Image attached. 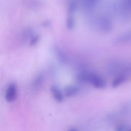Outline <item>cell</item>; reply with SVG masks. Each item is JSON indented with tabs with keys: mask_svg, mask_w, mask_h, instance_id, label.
Returning a JSON list of instances; mask_svg holds the SVG:
<instances>
[{
	"mask_svg": "<svg viewBox=\"0 0 131 131\" xmlns=\"http://www.w3.org/2000/svg\"><path fill=\"white\" fill-rule=\"evenodd\" d=\"M17 89L16 84L14 83H11L7 87L5 98L6 100L9 103L14 102L17 98Z\"/></svg>",
	"mask_w": 131,
	"mask_h": 131,
	"instance_id": "3957f363",
	"label": "cell"
},
{
	"mask_svg": "<svg viewBox=\"0 0 131 131\" xmlns=\"http://www.w3.org/2000/svg\"><path fill=\"white\" fill-rule=\"evenodd\" d=\"M117 11L122 18L129 19L131 18V0H120L117 5Z\"/></svg>",
	"mask_w": 131,
	"mask_h": 131,
	"instance_id": "7a4b0ae2",
	"label": "cell"
},
{
	"mask_svg": "<svg viewBox=\"0 0 131 131\" xmlns=\"http://www.w3.org/2000/svg\"><path fill=\"white\" fill-rule=\"evenodd\" d=\"M96 23L100 29L105 32H109L113 27V23L111 18L106 16L100 17Z\"/></svg>",
	"mask_w": 131,
	"mask_h": 131,
	"instance_id": "277c9868",
	"label": "cell"
},
{
	"mask_svg": "<svg viewBox=\"0 0 131 131\" xmlns=\"http://www.w3.org/2000/svg\"><path fill=\"white\" fill-rule=\"evenodd\" d=\"M50 92L53 98L56 101L61 103L63 101L64 95L58 86L52 85L50 88Z\"/></svg>",
	"mask_w": 131,
	"mask_h": 131,
	"instance_id": "5b68a950",
	"label": "cell"
},
{
	"mask_svg": "<svg viewBox=\"0 0 131 131\" xmlns=\"http://www.w3.org/2000/svg\"><path fill=\"white\" fill-rule=\"evenodd\" d=\"M78 79L82 82H89L93 86L98 89H104L106 85L104 79L97 74L83 72L78 75Z\"/></svg>",
	"mask_w": 131,
	"mask_h": 131,
	"instance_id": "6da1fadb",
	"label": "cell"
},
{
	"mask_svg": "<svg viewBox=\"0 0 131 131\" xmlns=\"http://www.w3.org/2000/svg\"><path fill=\"white\" fill-rule=\"evenodd\" d=\"M68 131H78V130L77 129H76L75 128H70Z\"/></svg>",
	"mask_w": 131,
	"mask_h": 131,
	"instance_id": "ba28073f",
	"label": "cell"
},
{
	"mask_svg": "<svg viewBox=\"0 0 131 131\" xmlns=\"http://www.w3.org/2000/svg\"><path fill=\"white\" fill-rule=\"evenodd\" d=\"M115 42L121 44L131 43V31H127L120 34L116 38Z\"/></svg>",
	"mask_w": 131,
	"mask_h": 131,
	"instance_id": "8992f818",
	"label": "cell"
},
{
	"mask_svg": "<svg viewBox=\"0 0 131 131\" xmlns=\"http://www.w3.org/2000/svg\"><path fill=\"white\" fill-rule=\"evenodd\" d=\"M64 93L67 97H72L77 94L78 89L74 85H69L65 88Z\"/></svg>",
	"mask_w": 131,
	"mask_h": 131,
	"instance_id": "52a82bcc",
	"label": "cell"
}]
</instances>
